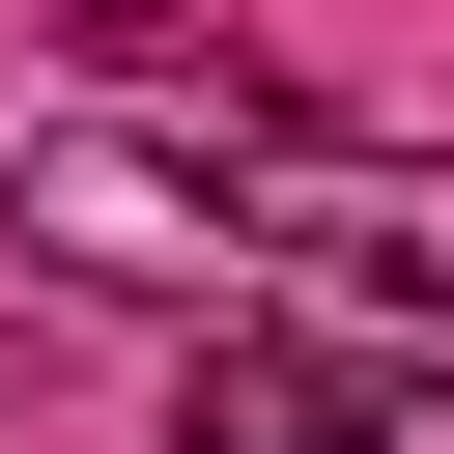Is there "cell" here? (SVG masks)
I'll use <instances>...</instances> for the list:
<instances>
[{"instance_id":"277c9868","label":"cell","mask_w":454,"mask_h":454,"mask_svg":"<svg viewBox=\"0 0 454 454\" xmlns=\"http://www.w3.org/2000/svg\"><path fill=\"white\" fill-rule=\"evenodd\" d=\"M426 454H454V426H426Z\"/></svg>"},{"instance_id":"6da1fadb","label":"cell","mask_w":454,"mask_h":454,"mask_svg":"<svg viewBox=\"0 0 454 454\" xmlns=\"http://www.w3.org/2000/svg\"><path fill=\"white\" fill-rule=\"evenodd\" d=\"M28 255H57V284H142V312H255V142L57 114V142H28Z\"/></svg>"},{"instance_id":"7a4b0ae2","label":"cell","mask_w":454,"mask_h":454,"mask_svg":"<svg viewBox=\"0 0 454 454\" xmlns=\"http://www.w3.org/2000/svg\"><path fill=\"white\" fill-rule=\"evenodd\" d=\"M284 284H340L369 340H454V170H397V142H255V312Z\"/></svg>"},{"instance_id":"3957f363","label":"cell","mask_w":454,"mask_h":454,"mask_svg":"<svg viewBox=\"0 0 454 454\" xmlns=\"http://www.w3.org/2000/svg\"><path fill=\"white\" fill-rule=\"evenodd\" d=\"M170 454H426V426H397V369H369V340H312V312H199Z\"/></svg>"}]
</instances>
